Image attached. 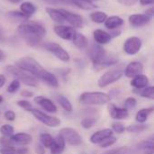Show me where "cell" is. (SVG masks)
<instances>
[{
	"mask_svg": "<svg viewBox=\"0 0 154 154\" xmlns=\"http://www.w3.org/2000/svg\"><path fill=\"white\" fill-rule=\"evenodd\" d=\"M17 68L30 73L36 79L43 80L52 88L59 87V81L55 75L46 70L36 60L32 57H23L15 61Z\"/></svg>",
	"mask_w": 154,
	"mask_h": 154,
	"instance_id": "obj_1",
	"label": "cell"
},
{
	"mask_svg": "<svg viewBox=\"0 0 154 154\" xmlns=\"http://www.w3.org/2000/svg\"><path fill=\"white\" fill-rule=\"evenodd\" d=\"M17 32L31 47H36L46 34L45 28L35 21L21 23L17 28Z\"/></svg>",
	"mask_w": 154,
	"mask_h": 154,
	"instance_id": "obj_2",
	"label": "cell"
},
{
	"mask_svg": "<svg viewBox=\"0 0 154 154\" xmlns=\"http://www.w3.org/2000/svg\"><path fill=\"white\" fill-rule=\"evenodd\" d=\"M110 100L111 97L103 92H85L79 97V102L87 106H102Z\"/></svg>",
	"mask_w": 154,
	"mask_h": 154,
	"instance_id": "obj_3",
	"label": "cell"
},
{
	"mask_svg": "<svg viewBox=\"0 0 154 154\" xmlns=\"http://www.w3.org/2000/svg\"><path fill=\"white\" fill-rule=\"evenodd\" d=\"M5 70L11 74L12 76H14V78L17 79V80L23 82L24 85L28 86V87H32V88H35L38 86V80L35 77H33L32 75H31L30 73L17 68L16 66L14 65H8L5 67Z\"/></svg>",
	"mask_w": 154,
	"mask_h": 154,
	"instance_id": "obj_4",
	"label": "cell"
},
{
	"mask_svg": "<svg viewBox=\"0 0 154 154\" xmlns=\"http://www.w3.org/2000/svg\"><path fill=\"white\" fill-rule=\"evenodd\" d=\"M124 66L123 65H119L117 67H114L112 69H110L109 70H107L106 72H105L98 79V86L100 88H106L110 84L115 83L116 81L119 80L123 74H124Z\"/></svg>",
	"mask_w": 154,
	"mask_h": 154,
	"instance_id": "obj_5",
	"label": "cell"
},
{
	"mask_svg": "<svg viewBox=\"0 0 154 154\" xmlns=\"http://www.w3.org/2000/svg\"><path fill=\"white\" fill-rule=\"evenodd\" d=\"M60 135L64 139L65 143L71 146H79L82 143V137L73 128L65 127L60 131Z\"/></svg>",
	"mask_w": 154,
	"mask_h": 154,
	"instance_id": "obj_6",
	"label": "cell"
},
{
	"mask_svg": "<svg viewBox=\"0 0 154 154\" xmlns=\"http://www.w3.org/2000/svg\"><path fill=\"white\" fill-rule=\"evenodd\" d=\"M43 47L45 50H47L48 51L52 53L56 58H58L61 61L68 62L70 60V56L68 53V51L56 42H46L43 45Z\"/></svg>",
	"mask_w": 154,
	"mask_h": 154,
	"instance_id": "obj_7",
	"label": "cell"
},
{
	"mask_svg": "<svg viewBox=\"0 0 154 154\" xmlns=\"http://www.w3.org/2000/svg\"><path fill=\"white\" fill-rule=\"evenodd\" d=\"M30 112L33 115V116L40 121L41 123H42L43 125L49 126V127H57L60 125V120L57 117L54 116H51L38 109H33L32 108L30 110Z\"/></svg>",
	"mask_w": 154,
	"mask_h": 154,
	"instance_id": "obj_8",
	"label": "cell"
},
{
	"mask_svg": "<svg viewBox=\"0 0 154 154\" xmlns=\"http://www.w3.org/2000/svg\"><path fill=\"white\" fill-rule=\"evenodd\" d=\"M143 42L140 38L132 36L125 40L124 43V51L128 55H135L140 51Z\"/></svg>",
	"mask_w": 154,
	"mask_h": 154,
	"instance_id": "obj_9",
	"label": "cell"
},
{
	"mask_svg": "<svg viewBox=\"0 0 154 154\" xmlns=\"http://www.w3.org/2000/svg\"><path fill=\"white\" fill-rule=\"evenodd\" d=\"M106 54V51H105V49L99 44H96V43H92L88 51V55L90 58L91 61L93 62L94 67L97 66L103 60Z\"/></svg>",
	"mask_w": 154,
	"mask_h": 154,
	"instance_id": "obj_10",
	"label": "cell"
},
{
	"mask_svg": "<svg viewBox=\"0 0 154 154\" xmlns=\"http://www.w3.org/2000/svg\"><path fill=\"white\" fill-rule=\"evenodd\" d=\"M60 11L63 14L66 22L70 23L73 28H81L83 26L84 20H83V17L80 14L72 13V12L68 11V10L63 9V8H60Z\"/></svg>",
	"mask_w": 154,
	"mask_h": 154,
	"instance_id": "obj_11",
	"label": "cell"
},
{
	"mask_svg": "<svg viewBox=\"0 0 154 154\" xmlns=\"http://www.w3.org/2000/svg\"><path fill=\"white\" fill-rule=\"evenodd\" d=\"M153 153V142L152 141H143L134 146V148H130V154H152Z\"/></svg>",
	"mask_w": 154,
	"mask_h": 154,
	"instance_id": "obj_12",
	"label": "cell"
},
{
	"mask_svg": "<svg viewBox=\"0 0 154 154\" xmlns=\"http://www.w3.org/2000/svg\"><path fill=\"white\" fill-rule=\"evenodd\" d=\"M143 70V66L140 61H132L124 69V74L125 75V77L133 79L142 74Z\"/></svg>",
	"mask_w": 154,
	"mask_h": 154,
	"instance_id": "obj_13",
	"label": "cell"
},
{
	"mask_svg": "<svg viewBox=\"0 0 154 154\" xmlns=\"http://www.w3.org/2000/svg\"><path fill=\"white\" fill-rule=\"evenodd\" d=\"M152 18L145 14H134L129 16V23L134 28L146 25L151 22Z\"/></svg>",
	"mask_w": 154,
	"mask_h": 154,
	"instance_id": "obj_14",
	"label": "cell"
},
{
	"mask_svg": "<svg viewBox=\"0 0 154 154\" xmlns=\"http://www.w3.org/2000/svg\"><path fill=\"white\" fill-rule=\"evenodd\" d=\"M54 32L60 38H61L63 40H68V41H71L76 32V31L73 27L61 25V24L56 25L54 27Z\"/></svg>",
	"mask_w": 154,
	"mask_h": 154,
	"instance_id": "obj_15",
	"label": "cell"
},
{
	"mask_svg": "<svg viewBox=\"0 0 154 154\" xmlns=\"http://www.w3.org/2000/svg\"><path fill=\"white\" fill-rule=\"evenodd\" d=\"M108 113L113 119H116V120L125 119L129 116L128 110H126L125 108H123V107H117L114 104L108 105Z\"/></svg>",
	"mask_w": 154,
	"mask_h": 154,
	"instance_id": "obj_16",
	"label": "cell"
},
{
	"mask_svg": "<svg viewBox=\"0 0 154 154\" xmlns=\"http://www.w3.org/2000/svg\"><path fill=\"white\" fill-rule=\"evenodd\" d=\"M34 102L36 104H38L39 106H41L45 111H47L49 113H57V111H58L55 104H53V102L51 99L46 98L42 96L34 97Z\"/></svg>",
	"mask_w": 154,
	"mask_h": 154,
	"instance_id": "obj_17",
	"label": "cell"
},
{
	"mask_svg": "<svg viewBox=\"0 0 154 154\" xmlns=\"http://www.w3.org/2000/svg\"><path fill=\"white\" fill-rule=\"evenodd\" d=\"M112 135H113V131L111 129H104V130H100V131L94 133L91 135L89 141H90V143H92L94 144H99L104 140H106V138H108Z\"/></svg>",
	"mask_w": 154,
	"mask_h": 154,
	"instance_id": "obj_18",
	"label": "cell"
},
{
	"mask_svg": "<svg viewBox=\"0 0 154 154\" xmlns=\"http://www.w3.org/2000/svg\"><path fill=\"white\" fill-rule=\"evenodd\" d=\"M93 36H94V40L96 41V42L99 45L107 44L112 40L110 33H108L106 31L101 30V29L95 30L93 32Z\"/></svg>",
	"mask_w": 154,
	"mask_h": 154,
	"instance_id": "obj_19",
	"label": "cell"
},
{
	"mask_svg": "<svg viewBox=\"0 0 154 154\" xmlns=\"http://www.w3.org/2000/svg\"><path fill=\"white\" fill-rule=\"evenodd\" d=\"M66 146V143L64 139L59 134L53 141V143L50 147L51 154H61L63 152Z\"/></svg>",
	"mask_w": 154,
	"mask_h": 154,
	"instance_id": "obj_20",
	"label": "cell"
},
{
	"mask_svg": "<svg viewBox=\"0 0 154 154\" xmlns=\"http://www.w3.org/2000/svg\"><path fill=\"white\" fill-rule=\"evenodd\" d=\"M123 24H124V19L117 15H113V16L107 17L106 20L105 21L106 28H107L108 30H111V31L117 29L118 27H120Z\"/></svg>",
	"mask_w": 154,
	"mask_h": 154,
	"instance_id": "obj_21",
	"label": "cell"
},
{
	"mask_svg": "<svg viewBox=\"0 0 154 154\" xmlns=\"http://www.w3.org/2000/svg\"><path fill=\"white\" fill-rule=\"evenodd\" d=\"M149 84V79L147 76L140 74L134 78H133L131 81V86L134 87L136 89H143L146 87H148Z\"/></svg>",
	"mask_w": 154,
	"mask_h": 154,
	"instance_id": "obj_22",
	"label": "cell"
},
{
	"mask_svg": "<svg viewBox=\"0 0 154 154\" xmlns=\"http://www.w3.org/2000/svg\"><path fill=\"white\" fill-rule=\"evenodd\" d=\"M10 139L13 143H19L22 145H27L32 143V137L30 134H25V133H18V134H13L10 137Z\"/></svg>",
	"mask_w": 154,
	"mask_h": 154,
	"instance_id": "obj_23",
	"label": "cell"
},
{
	"mask_svg": "<svg viewBox=\"0 0 154 154\" xmlns=\"http://www.w3.org/2000/svg\"><path fill=\"white\" fill-rule=\"evenodd\" d=\"M118 63V59L116 58V55H113V54H106V56L103 58V60L97 65L95 66L94 68L97 69H103V68H106V67H110V66H113L115 64Z\"/></svg>",
	"mask_w": 154,
	"mask_h": 154,
	"instance_id": "obj_24",
	"label": "cell"
},
{
	"mask_svg": "<svg viewBox=\"0 0 154 154\" xmlns=\"http://www.w3.org/2000/svg\"><path fill=\"white\" fill-rule=\"evenodd\" d=\"M71 41L73 42V44L79 50H85L88 46V41L87 37L78 32H75L73 39Z\"/></svg>",
	"mask_w": 154,
	"mask_h": 154,
	"instance_id": "obj_25",
	"label": "cell"
},
{
	"mask_svg": "<svg viewBox=\"0 0 154 154\" xmlns=\"http://www.w3.org/2000/svg\"><path fill=\"white\" fill-rule=\"evenodd\" d=\"M46 12L52 21H54L58 23H63L66 22V20H65L63 14H61V12L60 11V9H56V8H52V7H47Z\"/></svg>",
	"mask_w": 154,
	"mask_h": 154,
	"instance_id": "obj_26",
	"label": "cell"
},
{
	"mask_svg": "<svg viewBox=\"0 0 154 154\" xmlns=\"http://www.w3.org/2000/svg\"><path fill=\"white\" fill-rule=\"evenodd\" d=\"M69 2L70 5H75L83 10H92L97 7L95 4H93V2L87 0H69Z\"/></svg>",
	"mask_w": 154,
	"mask_h": 154,
	"instance_id": "obj_27",
	"label": "cell"
},
{
	"mask_svg": "<svg viewBox=\"0 0 154 154\" xmlns=\"http://www.w3.org/2000/svg\"><path fill=\"white\" fill-rule=\"evenodd\" d=\"M20 10L23 14H24L25 15L27 16H32L33 14H35L37 8L35 6V5H33L32 3L31 2H28V1H25V2H23L20 5Z\"/></svg>",
	"mask_w": 154,
	"mask_h": 154,
	"instance_id": "obj_28",
	"label": "cell"
},
{
	"mask_svg": "<svg viewBox=\"0 0 154 154\" xmlns=\"http://www.w3.org/2000/svg\"><path fill=\"white\" fill-rule=\"evenodd\" d=\"M55 99L58 102V104H60V106L66 112H69V113L72 112V110H73L72 105H71V103L69 102V100L67 97H65L64 96H61V95H57L55 97Z\"/></svg>",
	"mask_w": 154,
	"mask_h": 154,
	"instance_id": "obj_29",
	"label": "cell"
},
{
	"mask_svg": "<svg viewBox=\"0 0 154 154\" xmlns=\"http://www.w3.org/2000/svg\"><path fill=\"white\" fill-rule=\"evenodd\" d=\"M153 112V107H149V108H143L141 110H139L136 114V121L140 124H143L144 122H146V120L148 119L149 116Z\"/></svg>",
	"mask_w": 154,
	"mask_h": 154,
	"instance_id": "obj_30",
	"label": "cell"
},
{
	"mask_svg": "<svg viewBox=\"0 0 154 154\" xmlns=\"http://www.w3.org/2000/svg\"><path fill=\"white\" fill-rule=\"evenodd\" d=\"M107 18V14L105 12L102 11H96L91 13L90 14V19L97 23H103Z\"/></svg>",
	"mask_w": 154,
	"mask_h": 154,
	"instance_id": "obj_31",
	"label": "cell"
},
{
	"mask_svg": "<svg viewBox=\"0 0 154 154\" xmlns=\"http://www.w3.org/2000/svg\"><path fill=\"white\" fill-rule=\"evenodd\" d=\"M7 16L14 21H20L22 23L26 22L29 20V16L25 15L24 14H23L22 12H18V11H11L7 13Z\"/></svg>",
	"mask_w": 154,
	"mask_h": 154,
	"instance_id": "obj_32",
	"label": "cell"
},
{
	"mask_svg": "<svg viewBox=\"0 0 154 154\" xmlns=\"http://www.w3.org/2000/svg\"><path fill=\"white\" fill-rule=\"evenodd\" d=\"M40 141L42 144V146L45 148H50L51 146V144L53 143V141H54V138L49 134H42L41 136H40Z\"/></svg>",
	"mask_w": 154,
	"mask_h": 154,
	"instance_id": "obj_33",
	"label": "cell"
},
{
	"mask_svg": "<svg viewBox=\"0 0 154 154\" xmlns=\"http://www.w3.org/2000/svg\"><path fill=\"white\" fill-rule=\"evenodd\" d=\"M149 127L146 125H129L128 127L125 128V130L129 133H142V132H144L148 129Z\"/></svg>",
	"mask_w": 154,
	"mask_h": 154,
	"instance_id": "obj_34",
	"label": "cell"
},
{
	"mask_svg": "<svg viewBox=\"0 0 154 154\" xmlns=\"http://www.w3.org/2000/svg\"><path fill=\"white\" fill-rule=\"evenodd\" d=\"M140 95L143 97H145V98H149V99H154V88L153 87H146L144 88L141 92H140Z\"/></svg>",
	"mask_w": 154,
	"mask_h": 154,
	"instance_id": "obj_35",
	"label": "cell"
},
{
	"mask_svg": "<svg viewBox=\"0 0 154 154\" xmlns=\"http://www.w3.org/2000/svg\"><path fill=\"white\" fill-rule=\"evenodd\" d=\"M14 129L12 125H4L0 127V133L5 137H11L14 134Z\"/></svg>",
	"mask_w": 154,
	"mask_h": 154,
	"instance_id": "obj_36",
	"label": "cell"
},
{
	"mask_svg": "<svg viewBox=\"0 0 154 154\" xmlns=\"http://www.w3.org/2000/svg\"><path fill=\"white\" fill-rule=\"evenodd\" d=\"M97 119L95 117H86L81 121V125L85 129H89L92 126H94V125L97 123Z\"/></svg>",
	"mask_w": 154,
	"mask_h": 154,
	"instance_id": "obj_37",
	"label": "cell"
},
{
	"mask_svg": "<svg viewBox=\"0 0 154 154\" xmlns=\"http://www.w3.org/2000/svg\"><path fill=\"white\" fill-rule=\"evenodd\" d=\"M103 154H130V148L119 147V148H116V149H112L110 151H107Z\"/></svg>",
	"mask_w": 154,
	"mask_h": 154,
	"instance_id": "obj_38",
	"label": "cell"
},
{
	"mask_svg": "<svg viewBox=\"0 0 154 154\" xmlns=\"http://www.w3.org/2000/svg\"><path fill=\"white\" fill-rule=\"evenodd\" d=\"M19 88H20V81L17 80V79H14L7 87V92L8 93H11V94L15 93L19 89Z\"/></svg>",
	"mask_w": 154,
	"mask_h": 154,
	"instance_id": "obj_39",
	"label": "cell"
},
{
	"mask_svg": "<svg viewBox=\"0 0 154 154\" xmlns=\"http://www.w3.org/2000/svg\"><path fill=\"white\" fill-rule=\"evenodd\" d=\"M116 143V138L115 136H110L108 138H106V140H104L101 143H99L100 147L102 148H106V147H109V146H112L114 145L115 143Z\"/></svg>",
	"mask_w": 154,
	"mask_h": 154,
	"instance_id": "obj_40",
	"label": "cell"
},
{
	"mask_svg": "<svg viewBox=\"0 0 154 154\" xmlns=\"http://www.w3.org/2000/svg\"><path fill=\"white\" fill-rule=\"evenodd\" d=\"M137 105V101L134 97H128L125 101V108L126 110H130L133 109Z\"/></svg>",
	"mask_w": 154,
	"mask_h": 154,
	"instance_id": "obj_41",
	"label": "cell"
},
{
	"mask_svg": "<svg viewBox=\"0 0 154 154\" xmlns=\"http://www.w3.org/2000/svg\"><path fill=\"white\" fill-rule=\"evenodd\" d=\"M16 104H17L18 106H20V107L27 110V111H30L32 108V106L31 102H29L27 100H19V101H17Z\"/></svg>",
	"mask_w": 154,
	"mask_h": 154,
	"instance_id": "obj_42",
	"label": "cell"
},
{
	"mask_svg": "<svg viewBox=\"0 0 154 154\" xmlns=\"http://www.w3.org/2000/svg\"><path fill=\"white\" fill-rule=\"evenodd\" d=\"M0 154H17V152L13 146H2L0 148Z\"/></svg>",
	"mask_w": 154,
	"mask_h": 154,
	"instance_id": "obj_43",
	"label": "cell"
},
{
	"mask_svg": "<svg viewBox=\"0 0 154 154\" xmlns=\"http://www.w3.org/2000/svg\"><path fill=\"white\" fill-rule=\"evenodd\" d=\"M112 128L115 132L118 134H123L125 131V127L122 123H114L112 125Z\"/></svg>",
	"mask_w": 154,
	"mask_h": 154,
	"instance_id": "obj_44",
	"label": "cell"
},
{
	"mask_svg": "<svg viewBox=\"0 0 154 154\" xmlns=\"http://www.w3.org/2000/svg\"><path fill=\"white\" fill-rule=\"evenodd\" d=\"M5 118L7 120V121H14L15 119V114L14 111H11V110H8L5 113Z\"/></svg>",
	"mask_w": 154,
	"mask_h": 154,
	"instance_id": "obj_45",
	"label": "cell"
},
{
	"mask_svg": "<svg viewBox=\"0 0 154 154\" xmlns=\"http://www.w3.org/2000/svg\"><path fill=\"white\" fill-rule=\"evenodd\" d=\"M117 2L125 6H132L135 5L138 2V0H117Z\"/></svg>",
	"mask_w": 154,
	"mask_h": 154,
	"instance_id": "obj_46",
	"label": "cell"
},
{
	"mask_svg": "<svg viewBox=\"0 0 154 154\" xmlns=\"http://www.w3.org/2000/svg\"><path fill=\"white\" fill-rule=\"evenodd\" d=\"M35 152L37 154H45V149H44V147L42 145L38 144L35 147Z\"/></svg>",
	"mask_w": 154,
	"mask_h": 154,
	"instance_id": "obj_47",
	"label": "cell"
},
{
	"mask_svg": "<svg viewBox=\"0 0 154 154\" xmlns=\"http://www.w3.org/2000/svg\"><path fill=\"white\" fill-rule=\"evenodd\" d=\"M21 96L24 97H32L33 96V93L32 91H29V90H23L21 92Z\"/></svg>",
	"mask_w": 154,
	"mask_h": 154,
	"instance_id": "obj_48",
	"label": "cell"
},
{
	"mask_svg": "<svg viewBox=\"0 0 154 154\" xmlns=\"http://www.w3.org/2000/svg\"><path fill=\"white\" fill-rule=\"evenodd\" d=\"M140 1V4L142 5H152L154 3V0H138Z\"/></svg>",
	"mask_w": 154,
	"mask_h": 154,
	"instance_id": "obj_49",
	"label": "cell"
},
{
	"mask_svg": "<svg viewBox=\"0 0 154 154\" xmlns=\"http://www.w3.org/2000/svg\"><path fill=\"white\" fill-rule=\"evenodd\" d=\"M50 5H60V4H62L61 0H42Z\"/></svg>",
	"mask_w": 154,
	"mask_h": 154,
	"instance_id": "obj_50",
	"label": "cell"
},
{
	"mask_svg": "<svg viewBox=\"0 0 154 154\" xmlns=\"http://www.w3.org/2000/svg\"><path fill=\"white\" fill-rule=\"evenodd\" d=\"M145 14H147L148 16H150L151 18H152L154 15V9L153 7H151V8H149V9H147L146 11H145V13H144Z\"/></svg>",
	"mask_w": 154,
	"mask_h": 154,
	"instance_id": "obj_51",
	"label": "cell"
},
{
	"mask_svg": "<svg viewBox=\"0 0 154 154\" xmlns=\"http://www.w3.org/2000/svg\"><path fill=\"white\" fill-rule=\"evenodd\" d=\"M16 152H17V154H27L28 153V149L26 147H23V148L16 150Z\"/></svg>",
	"mask_w": 154,
	"mask_h": 154,
	"instance_id": "obj_52",
	"label": "cell"
},
{
	"mask_svg": "<svg viewBox=\"0 0 154 154\" xmlns=\"http://www.w3.org/2000/svg\"><path fill=\"white\" fill-rule=\"evenodd\" d=\"M5 80H6L5 77L4 75H0V88L5 84Z\"/></svg>",
	"mask_w": 154,
	"mask_h": 154,
	"instance_id": "obj_53",
	"label": "cell"
},
{
	"mask_svg": "<svg viewBox=\"0 0 154 154\" xmlns=\"http://www.w3.org/2000/svg\"><path fill=\"white\" fill-rule=\"evenodd\" d=\"M5 59V53H4V51H3L2 50H0V62L3 61Z\"/></svg>",
	"mask_w": 154,
	"mask_h": 154,
	"instance_id": "obj_54",
	"label": "cell"
},
{
	"mask_svg": "<svg viewBox=\"0 0 154 154\" xmlns=\"http://www.w3.org/2000/svg\"><path fill=\"white\" fill-rule=\"evenodd\" d=\"M9 2H11V3H13V4H18V3H20L21 1H23V0H8Z\"/></svg>",
	"mask_w": 154,
	"mask_h": 154,
	"instance_id": "obj_55",
	"label": "cell"
},
{
	"mask_svg": "<svg viewBox=\"0 0 154 154\" xmlns=\"http://www.w3.org/2000/svg\"><path fill=\"white\" fill-rule=\"evenodd\" d=\"M2 102H3V97H2V96H0V104H1Z\"/></svg>",
	"mask_w": 154,
	"mask_h": 154,
	"instance_id": "obj_56",
	"label": "cell"
},
{
	"mask_svg": "<svg viewBox=\"0 0 154 154\" xmlns=\"http://www.w3.org/2000/svg\"><path fill=\"white\" fill-rule=\"evenodd\" d=\"M87 1H90V2H93V1H97V0H87Z\"/></svg>",
	"mask_w": 154,
	"mask_h": 154,
	"instance_id": "obj_57",
	"label": "cell"
}]
</instances>
